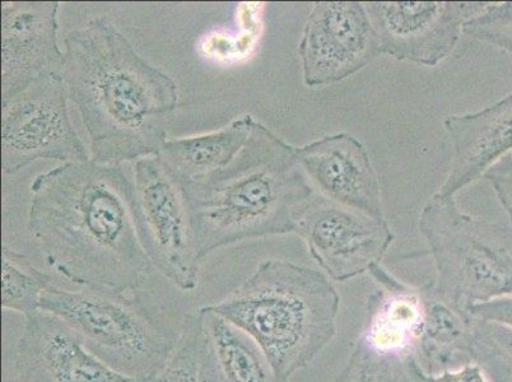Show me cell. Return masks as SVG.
Instances as JSON below:
<instances>
[{
    "instance_id": "7c38bea8",
    "label": "cell",
    "mask_w": 512,
    "mask_h": 382,
    "mask_svg": "<svg viewBox=\"0 0 512 382\" xmlns=\"http://www.w3.org/2000/svg\"><path fill=\"white\" fill-rule=\"evenodd\" d=\"M4 382H148L120 374L93 354L71 326L40 311L26 319Z\"/></svg>"
},
{
    "instance_id": "4fadbf2b",
    "label": "cell",
    "mask_w": 512,
    "mask_h": 382,
    "mask_svg": "<svg viewBox=\"0 0 512 382\" xmlns=\"http://www.w3.org/2000/svg\"><path fill=\"white\" fill-rule=\"evenodd\" d=\"M302 170L321 197L385 220L379 177L369 152L349 133L328 135L296 147Z\"/></svg>"
},
{
    "instance_id": "5b68a950",
    "label": "cell",
    "mask_w": 512,
    "mask_h": 382,
    "mask_svg": "<svg viewBox=\"0 0 512 382\" xmlns=\"http://www.w3.org/2000/svg\"><path fill=\"white\" fill-rule=\"evenodd\" d=\"M41 311L71 326L106 365L136 379H150L164 366L183 326L138 293L107 288L68 291L54 284L44 293Z\"/></svg>"
},
{
    "instance_id": "30bf717a",
    "label": "cell",
    "mask_w": 512,
    "mask_h": 382,
    "mask_svg": "<svg viewBox=\"0 0 512 382\" xmlns=\"http://www.w3.org/2000/svg\"><path fill=\"white\" fill-rule=\"evenodd\" d=\"M381 54L400 62L436 67L449 58L465 23L487 2H367Z\"/></svg>"
},
{
    "instance_id": "2e32d148",
    "label": "cell",
    "mask_w": 512,
    "mask_h": 382,
    "mask_svg": "<svg viewBox=\"0 0 512 382\" xmlns=\"http://www.w3.org/2000/svg\"><path fill=\"white\" fill-rule=\"evenodd\" d=\"M369 273L380 288L369 298L365 328L358 340L376 353L409 361L425 325L423 288L407 286L381 264Z\"/></svg>"
},
{
    "instance_id": "8992f818",
    "label": "cell",
    "mask_w": 512,
    "mask_h": 382,
    "mask_svg": "<svg viewBox=\"0 0 512 382\" xmlns=\"http://www.w3.org/2000/svg\"><path fill=\"white\" fill-rule=\"evenodd\" d=\"M434 258L431 291L464 312L512 296V227L464 213L454 198L435 194L418 222Z\"/></svg>"
},
{
    "instance_id": "f1b7e54d",
    "label": "cell",
    "mask_w": 512,
    "mask_h": 382,
    "mask_svg": "<svg viewBox=\"0 0 512 382\" xmlns=\"http://www.w3.org/2000/svg\"><path fill=\"white\" fill-rule=\"evenodd\" d=\"M403 382H420L417 380L416 375H414L413 368L411 366V362H407V370L406 375H404Z\"/></svg>"
},
{
    "instance_id": "83f0119b",
    "label": "cell",
    "mask_w": 512,
    "mask_h": 382,
    "mask_svg": "<svg viewBox=\"0 0 512 382\" xmlns=\"http://www.w3.org/2000/svg\"><path fill=\"white\" fill-rule=\"evenodd\" d=\"M488 334L498 347L512 357V332L504 326L486 323Z\"/></svg>"
},
{
    "instance_id": "5bb4252c",
    "label": "cell",
    "mask_w": 512,
    "mask_h": 382,
    "mask_svg": "<svg viewBox=\"0 0 512 382\" xmlns=\"http://www.w3.org/2000/svg\"><path fill=\"white\" fill-rule=\"evenodd\" d=\"M58 2L2 3V99L34 79L62 72Z\"/></svg>"
},
{
    "instance_id": "cb8c5ba5",
    "label": "cell",
    "mask_w": 512,
    "mask_h": 382,
    "mask_svg": "<svg viewBox=\"0 0 512 382\" xmlns=\"http://www.w3.org/2000/svg\"><path fill=\"white\" fill-rule=\"evenodd\" d=\"M473 362L481 366L490 382H512V357L493 342L486 323L478 319Z\"/></svg>"
},
{
    "instance_id": "9c48e42d",
    "label": "cell",
    "mask_w": 512,
    "mask_h": 382,
    "mask_svg": "<svg viewBox=\"0 0 512 382\" xmlns=\"http://www.w3.org/2000/svg\"><path fill=\"white\" fill-rule=\"evenodd\" d=\"M307 87L334 85L381 55L379 37L358 2L314 3L299 44Z\"/></svg>"
},
{
    "instance_id": "f546056e",
    "label": "cell",
    "mask_w": 512,
    "mask_h": 382,
    "mask_svg": "<svg viewBox=\"0 0 512 382\" xmlns=\"http://www.w3.org/2000/svg\"><path fill=\"white\" fill-rule=\"evenodd\" d=\"M498 165L504 167L506 171H509L512 174V153L511 155L505 157L504 160L498 162Z\"/></svg>"
},
{
    "instance_id": "e0dca14e",
    "label": "cell",
    "mask_w": 512,
    "mask_h": 382,
    "mask_svg": "<svg viewBox=\"0 0 512 382\" xmlns=\"http://www.w3.org/2000/svg\"><path fill=\"white\" fill-rule=\"evenodd\" d=\"M425 295V325L411 360L427 375L458 370L473 362L476 318L437 297L430 286Z\"/></svg>"
},
{
    "instance_id": "d6986e66",
    "label": "cell",
    "mask_w": 512,
    "mask_h": 382,
    "mask_svg": "<svg viewBox=\"0 0 512 382\" xmlns=\"http://www.w3.org/2000/svg\"><path fill=\"white\" fill-rule=\"evenodd\" d=\"M198 311L225 382H278L267 356L250 335L211 306Z\"/></svg>"
},
{
    "instance_id": "7402d4cb",
    "label": "cell",
    "mask_w": 512,
    "mask_h": 382,
    "mask_svg": "<svg viewBox=\"0 0 512 382\" xmlns=\"http://www.w3.org/2000/svg\"><path fill=\"white\" fill-rule=\"evenodd\" d=\"M407 362L376 353L357 340L347 365L332 382H403Z\"/></svg>"
},
{
    "instance_id": "52a82bcc",
    "label": "cell",
    "mask_w": 512,
    "mask_h": 382,
    "mask_svg": "<svg viewBox=\"0 0 512 382\" xmlns=\"http://www.w3.org/2000/svg\"><path fill=\"white\" fill-rule=\"evenodd\" d=\"M130 206L152 267L180 291H194L199 262L188 200L180 180L160 157L142 158L134 165Z\"/></svg>"
},
{
    "instance_id": "d4e9b609",
    "label": "cell",
    "mask_w": 512,
    "mask_h": 382,
    "mask_svg": "<svg viewBox=\"0 0 512 382\" xmlns=\"http://www.w3.org/2000/svg\"><path fill=\"white\" fill-rule=\"evenodd\" d=\"M469 314L484 323H491L511 330L512 332V296L496 298L470 307Z\"/></svg>"
},
{
    "instance_id": "277c9868",
    "label": "cell",
    "mask_w": 512,
    "mask_h": 382,
    "mask_svg": "<svg viewBox=\"0 0 512 382\" xmlns=\"http://www.w3.org/2000/svg\"><path fill=\"white\" fill-rule=\"evenodd\" d=\"M341 297L323 272L265 260L212 309L258 343L278 382H290L337 333Z\"/></svg>"
},
{
    "instance_id": "ac0fdd59",
    "label": "cell",
    "mask_w": 512,
    "mask_h": 382,
    "mask_svg": "<svg viewBox=\"0 0 512 382\" xmlns=\"http://www.w3.org/2000/svg\"><path fill=\"white\" fill-rule=\"evenodd\" d=\"M254 121L253 116L242 115L217 132L167 139L157 156L181 183L200 179L234 161L248 142Z\"/></svg>"
},
{
    "instance_id": "4316f807",
    "label": "cell",
    "mask_w": 512,
    "mask_h": 382,
    "mask_svg": "<svg viewBox=\"0 0 512 382\" xmlns=\"http://www.w3.org/2000/svg\"><path fill=\"white\" fill-rule=\"evenodd\" d=\"M484 179L491 184L493 191L497 195L498 202L505 209L507 221L512 227V174L500 165L493 166L487 172Z\"/></svg>"
},
{
    "instance_id": "484cf974",
    "label": "cell",
    "mask_w": 512,
    "mask_h": 382,
    "mask_svg": "<svg viewBox=\"0 0 512 382\" xmlns=\"http://www.w3.org/2000/svg\"><path fill=\"white\" fill-rule=\"evenodd\" d=\"M409 362H411L414 375L420 382H490L477 363H469L458 370L442 372L439 375H427L412 360Z\"/></svg>"
},
{
    "instance_id": "3957f363",
    "label": "cell",
    "mask_w": 512,
    "mask_h": 382,
    "mask_svg": "<svg viewBox=\"0 0 512 382\" xmlns=\"http://www.w3.org/2000/svg\"><path fill=\"white\" fill-rule=\"evenodd\" d=\"M181 185L199 263L237 242L296 232L314 198L296 147L256 120L230 165Z\"/></svg>"
},
{
    "instance_id": "603a6c76",
    "label": "cell",
    "mask_w": 512,
    "mask_h": 382,
    "mask_svg": "<svg viewBox=\"0 0 512 382\" xmlns=\"http://www.w3.org/2000/svg\"><path fill=\"white\" fill-rule=\"evenodd\" d=\"M463 34L512 54V2L488 3L465 23Z\"/></svg>"
},
{
    "instance_id": "6da1fadb",
    "label": "cell",
    "mask_w": 512,
    "mask_h": 382,
    "mask_svg": "<svg viewBox=\"0 0 512 382\" xmlns=\"http://www.w3.org/2000/svg\"><path fill=\"white\" fill-rule=\"evenodd\" d=\"M123 167L63 163L31 184L29 226L51 269L82 287L136 292L152 264L134 226Z\"/></svg>"
},
{
    "instance_id": "8fae6325",
    "label": "cell",
    "mask_w": 512,
    "mask_h": 382,
    "mask_svg": "<svg viewBox=\"0 0 512 382\" xmlns=\"http://www.w3.org/2000/svg\"><path fill=\"white\" fill-rule=\"evenodd\" d=\"M311 256L333 281L370 272L392 245L386 220H377L324 197L313 198L297 223Z\"/></svg>"
},
{
    "instance_id": "44dd1931",
    "label": "cell",
    "mask_w": 512,
    "mask_h": 382,
    "mask_svg": "<svg viewBox=\"0 0 512 382\" xmlns=\"http://www.w3.org/2000/svg\"><path fill=\"white\" fill-rule=\"evenodd\" d=\"M2 307L31 318L41 311L44 293L54 286L53 277L37 269L25 255L3 245Z\"/></svg>"
},
{
    "instance_id": "7a4b0ae2",
    "label": "cell",
    "mask_w": 512,
    "mask_h": 382,
    "mask_svg": "<svg viewBox=\"0 0 512 382\" xmlns=\"http://www.w3.org/2000/svg\"><path fill=\"white\" fill-rule=\"evenodd\" d=\"M62 77L90 138L92 160L121 166L157 156L178 106V86L137 53L106 17L64 40Z\"/></svg>"
},
{
    "instance_id": "ffe728a7",
    "label": "cell",
    "mask_w": 512,
    "mask_h": 382,
    "mask_svg": "<svg viewBox=\"0 0 512 382\" xmlns=\"http://www.w3.org/2000/svg\"><path fill=\"white\" fill-rule=\"evenodd\" d=\"M148 382H225L199 311L185 316L175 348Z\"/></svg>"
},
{
    "instance_id": "ba28073f",
    "label": "cell",
    "mask_w": 512,
    "mask_h": 382,
    "mask_svg": "<svg viewBox=\"0 0 512 382\" xmlns=\"http://www.w3.org/2000/svg\"><path fill=\"white\" fill-rule=\"evenodd\" d=\"M62 73L37 77L16 95L2 99V170L16 175L37 161L91 160L74 129Z\"/></svg>"
},
{
    "instance_id": "9a60e30c",
    "label": "cell",
    "mask_w": 512,
    "mask_h": 382,
    "mask_svg": "<svg viewBox=\"0 0 512 382\" xmlns=\"http://www.w3.org/2000/svg\"><path fill=\"white\" fill-rule=\"evenodd\" d=\"M444 128L453 155L449 175L437 194L454 198L511 155L512 93L477 113L448 116Z\"/></svg>"
}]
</instances>
